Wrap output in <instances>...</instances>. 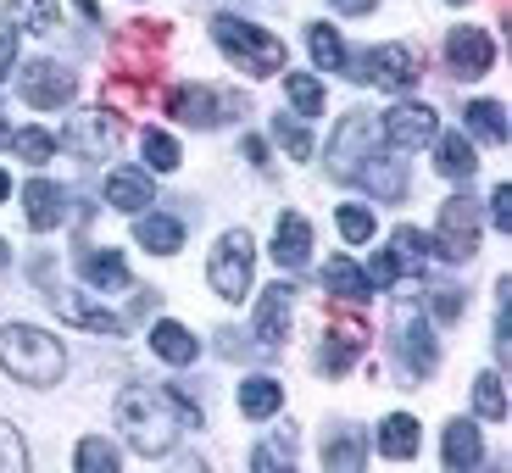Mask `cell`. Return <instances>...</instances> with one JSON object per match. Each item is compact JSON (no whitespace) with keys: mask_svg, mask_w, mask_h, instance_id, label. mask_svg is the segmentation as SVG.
<instances>
[{"mask_svg":"<svg viewBox=\"0 0 512 473\" xmlns=\"http://www.w3.org/2000/svg\"><path fill=\"white\" fill-rule=\"evenodd\" d=\"M435 167L446 173V179H474L479 173V151L474 140H462V134H435Z\"/></svg>","mask_w":512,"mask_h":473,"instance_id":"obj_20","label":"cell"},{"mask_svg":"<svg viewBox=\"0 0 512 473\" xmlns=\"http://www.w3.org/2000/svg\"><path fill=\"white\" fill-rule=\"evenodd\" d=\"M134 240L145 245V251L156 256H173L184 245V223L179 218H162V212H140V223H134Z\"/></svg>","mask_w":512,"mask_h":473,"instance_id":"obj_23","label":"cell"},{"mask_svg":"<svg viewBox=\"0 0 512 473\" xmlns=\"http://www.w3.org/2000/svg\"><path fill=\"white\" fill-rule=\"evenodd\" d=\"M51 307L62 312V323H78V329H90V334H123V318L112 307H101V301H90V295H78V290H56Z\"/></svg>","mask_w":512,"mask_h":473,"instance_id":"obj_15","label":"cell"},{"mask_svg":"<svg viewBox=\"0 0 512 473\" xmlns=\"http://www.w3.org/2000/svg\"><path fill=\"white\" fill-rule=\"evenodd\" d=\"M62 145H67V151H78V156H90V162H106V156L117 151V123H112V112H78L73 123H67Z\"/></svg>","mask_w":512,"mask_h":473,"instance_id":"obj_10","label":"cell"},{"mask_svg":"<svg viewBox=\"0 0 512 473\" xmlns=\"http://www.w3.org/2000/svg\"><path fill=\"white\" fill-rule=\"evenodd\" d=\"M368 78L390 95H407L418 84V56L407 45H379V51H368Z\"/></svg>","mask_w":512,"mask_h":473,"instance_id":"obj_14","label":"cell"},{"mask_svg":"<svg viewBox=\"0 0 512 473\" xmlns=\"http://www.w3.org/2000/svg\"><path fill=\"white\" fill-rule=\"evenodd\" d=\"M429 251H435V240H429V234H418V229H396L390 234V268H396V279L401 273H423L429 268Z\"/></svg>","mask_w":512,"mask_h":473,"instance_id":"obj_21","label":"cell"},{"mask_svg":"<svg viewBox=\"0 0 512 473\" xmlns=\"http://www.w3.org/2000/svg\"><path fill=\"white\" fill-rule=\"evenodd\" d=\"M151 351H156L162 362H173V368H190V362H195V351H201V346H195V334L184 329V323L162 318V323L151 329Z\"/></svg>","mask_w":512,"mask_h":473,"instance_id":"obj_22","label":"cell"},{"mask_svg":"<svg viewBox=\"0 0 512 473\" xmlns=\"http://www.w3.org/2000/svg\"><path fill=\"white\" fill-rule=\"evenodd\" d=\"M245 156H251L256 167H268V145H262V140H245Z\"/></svg>","mask_w":512,"mask_h":473,"instance_id":"obj_47","label":"cell"},{"mask_svg":"<svg viewBox=\"0 0 512 473\" xmlns=\"http://www.w3.org/2000/svg\"><path fill=\"white\" fill-rule=\"evenodd\" d=\"M435 251L446 256V262H468V256L479 251V206L468 201V195H451V201L440 206Z\"/></svg>","mask_w":512,"mask_h":473,"instance_id":"obj_5","label":"cell"},{"mask_svg":"<svg viewBox=\"0 0 512 473\" xmlns=\"http://www.w3.org/2000/svg\"><path fill=\"white\" fill-rule=\"evenodd\" d=\"M357 351H362L357 334H329V340H323V351H318V368L323 373H346L351 362H357Z\"/></svg>","mask_w":512,"mask_h":473,"instance_id":"obj_36","label":"cell"},{"mask_svg":"<svg viewBox=\"0 0 512 473\" xmlns=\"http://www.w3.org/2000/svg\"><path fill=\"white\" fill-rule=\"evenodd\" d=\"M78 273H84L95 290H123L128 284V262L117 251H84L78 256Z\"/></svg>","mask_w":512,"mask_h":473,"instance_id":"obj_27","label":"cell"},{"mask_svg":"<svg viewBox=\"0 0 512 473\" xmlns=\"http://www.w3.org/2000/svg\"><path fill=\"white\" fill-rule=\"evenodd\" d=\"M446 62H451V73H462V78H485L490 67H496V45H490L485 28H451Z\"/></svg>","mask_w":512,"mask_h":473,"instance_id":"obj_12","label":"cell"},{"mask_svg":"<svg viewBox=\"0 0 512 473\" xmlns=\"http://www.w3.org/2000/svg\"><path fill=\"white\" fill-rule=\"evenodd\" d=\"M485 462V446H479V429L474 423H451L446 429V468H479Z\"/></svg>","mask_w":512,"mask_h":473,"instance_id":"obj_30","label":"cell"},{"mask_svg":"<svg viewBox=\"0 0 512 473\" xmlns=\"http://www.w3.org/2000/svg\"><path fill=\"white\" fill-rule=\"evenodd\" d=\"M396 156L401 151H379V145H373L368 162L357 167V179L368 184L379 201H401V195H407V162H396Z\"/></svg>","mask_w":512,"mask_h":473,"instance_id":"obj_16","label":"cell"},{"mask_svg":"<svg viewBox=\"0 0 512 473\" xmlns=\"http://www.w3.org/2000/svg\"><path fill=\"white\" fill-rule=\"evenodd\" d=\"M307 256H312V229L301 212H284L279 229H273V262H279L284 273H301L307 268Z\"/></svg>","mask_w":512,"mask_h":473,"instance_id":"obj_17","label":"cell"},{"mask_svg":"<svg viewBox=\"0 0 512 473\" xmlns=\"http://www.w3.org/2000/svg\"><path fill=\"white\" fill-rule=\"evenodd\" d=\"M6 195H12V179H6V173H0V201H6Z\"/></svg>","mask_w":512,"mask_h":473,"instance_id":"obj_49","label":"cell"},{"mask_svg":"<svg viewBox=\"0 0 512 473\" xmlns=\"http://www.w3.org/2000/svg\"><path fill=\"white\" fill-rule=\"evenodd\" d=\"M362 462H368V435H362V429H340V435L323 440V468H334V473H357Z\"/></svg>","mask_w":512,"mask_h":473,"instance_id":"obj_25","label":"cell"},{"mask_svg":"<svg viewBox=\"0 0 512 473\" xmlns=\"http://www.w3.org/2000/svg\"><path fill=\"white\" fill-rule=\"evenodd\" d=\"M167 112L179 117V123H190V128H218L223 117L234 112V101L218 95V90H206V84H184V90H173Z\"/></svg>","mask_w":512,"mask_h":473,"instance_id":"obj_11","label":"cell"},{"mask_svg":"<svg viewBox=\"0 0 512 473\" xmlns=\"http://www.w3.org/2000/svg\"><path fill=\"white\" fill-rule=\"evenodd\" d=\"M12 151L17 156H23V162H51V156H56V140H51V134H45V128H17V134H12Z\"/></svg>","mask_w":512,"mask_h":473,"instance_id":"obj_38","label":"cell"},{"mask_svg":"<svg viewBox=\"0 0 512 473\" xmlns=\"http://www.w3.org/2000/svg\"><path fill=\"white\" fill-rule=\"evenodd\" d=\"M340 234H346L351 245L373 240V212L368 206H340Z\"/></svg>","mask_w":512,"mask_h":473,"instance_id":"obj_41","label":"cell"},{"mask_svg":"<svg viewBox=\"0 0 512 473\" xmlns=\"http://www.w3.org/2000/svg\"><path fill=\"white\" fill-rule=\"evenodd\" d=\"M379 145V134H373V117L368 112H351L346 123L334 128V140H329V173L334 179H357V167L368 162V151Z\"/></svg>","mask_w":512,"mask_h":473,"instance_id":"obj_6","label":"cell"},{"mask_svg":"<svg viewBox=\"0 0 512 473\" xmlns=\"http://www.w3.org/2000/svg\"><path fill=\"white\" fill-rule=\"evenodd\" d=\"M284 95H290L295 117H323V84L312 73H284Z\"/></svg>","mask_w":512,"mask_h":473,"instance_id":"obj_33","label":"cell"},{"mask_svg":"<svg viewBox=\"0 0 512 473\" xmlns=\"http://www.w3.org/2000/svg\"><path fill=\"white\" fill-rule=\"evenodd\" d=\"M307 45H312V62L323 67V73H346V45H340V34H334L329 23H312L307 28Z\"/></svg>","mask_w":512,"mask_h":473,"instance_id":"obj_32","label":"cell"},{"mask_svg":"<svg viewBox=\"0 0 512 473\" xmlns=\"http://www.w3.org/2000/svg\"><path fill=\"white\" fill-rule=\"evenodd\" d=\"M290 284H268V290H262V301H256V351H279L284 346V329H290Z\"/></svg>","mask_w":512,"mask_h":473,"instance_id":"obj_13","label":"cell"},{"mask_svg":"<svg viewBox=\"0 0 512 473\" xmlns=\"http://www.w3.org/2000/svg\"><path fill=\"white\" fill-rule=\"evenodd\" d=\"M106 201L117 212H128V218H140L145 206H151V179L134 173V167H117V173H106Z\"/></svg>","mask_w":512,"mask_h":473,"instance_id":"obj_19","label":"cell"},{"mask_svg":"<svg viewBox=\"0 0 512 473\" xmlns=\"http://www.w3.org/2000/svg\"><path fill=\"white\" fill-rule=\"evenodd\" d=\"M323 290L340 295V301H351V307L373 295V290H368V279H362V268L351 262V256H329V268H323Z\"/></svg>","mask_w":512,"mask_h":473,"instance_id":"obj_26","label":"cell"},{"mask_svg":"<svg viewBox=\"0 0 512 473\" xmlns=\"http://www.w3.org/2000/svg\"><path fill=\"white\" fill-rule=\"evenodd\" d=\"M462 307H468V301H462V290H435V318L440 323H457Z\"/></svg>","mask_w":512,"mask_h":473,"instance_id":"obj_44","label":"cell"},{"mask_svg":"<svg viewBox=\"0 0 512 473\" xmlns=\"http://www.w3.org/2000/svg\"><path fill=\"white\" fill-rule=\"evenodd\" d=\"M451 6H457V0H451Z\"/></svg>","mask_w":512,"mask_h":473,"instance_id":"obj_52","label":"cell"},{"mask_svg":"<svg viewBox=\"0 0 512 473\" xmlns=\"http://www.w3.org/2000/svg\"><path fill=\"white\" fill-rule=\"evenodd\" d=\"M73 462H78V473H117V446L101 440V435H84Z\"/></svg>","mask_w":512,"mask_h":473,"instance_id":"obj_34","label":"cell"},{"mask_svg":"<svg viewBox=\"0 0 512 473\" xmlns=\"http://www.w3.org/2000/svg\"><path fill=\"white\" fill-rule=\"evenodd\" d=\"M23 212H28V229L34 234H51L56 223H62V190H56L51 179H28Z\"/></svg>","mask_w":512,"mask_h":473,"instance_id":"obj_18","label":"cell"},{"mask_svg":"<svg viewBox=\"0 0 512 473\" xmlns=\"http://www.w3.org/2000/svg\"><path fill=\"white\" fill-rule=\"evenodd\" d=\"M17 90H23V101L34 106V112H62L67 101H73V73L56 62H28L23 78H17Z\"/></svg>","mask_w":512,"mask_h":473,"instance_id":"obj_8","label":"cell"},{"mask_svg":"<svg viewBox=\"0 0 512 473\" xmlns=\"http://www.w3.org/2000/svg\"><path fill=\"white\" fill-rule=\"evenodd\" d=\"M140 151H145V162H151L156 173H173V167L184 162V156H179V140H173V134H162V128H145Z\"/></svg>","mask_w":512,"mask_h":473,"instance_id":"obj_35","label":"cell"},{"mask_svg":"<svg viewBox=\"0 0 512 473\" xmlns=\"http://www.w3.org/2000/svg\"><path fill=\"white\" fill-rule=\"evenodd\" d=\"M290 462H295V435H279L273 446H262V451H256V457H251V468H256V473H268V468H290Z\"/></svg>","mask_w":512,"mask_h":473,"instance_id":"obj_40","label":"cell"},{"mask_svg":"<svg viewBox=\"0 0 512 473\" xmlns=\"http://www.w3.org/2000/svg\"><path fill=\"white\" fill-rule=\"evenodd\" d=\"M0 140H12V134H6V123H0Z\"/></svg>","mask_w":512,"mask_h":473,"instance_id":"obj_51","label":"cell"},{"mask_svg":"<svg viewBox=\"0 0 512 473\" xmlns=\"http://www.w3.org/2000/svg\"><path fill=\"white\" fill-rule=\"evenodd\" d=\"M462 123L474 128L479 140H490V145H507V106H501V101H468V112H462Z\"/></svg>","mask_w":512,"mask_h":473,"instance_id":"obj_31","label":"cell"},{"mask_svg":"<svg viewBox=\"0 0 512 473\" xmlns=\"http://www.w3.org/2000/svg\"><path fill=\"white\" fill-rule=\"evenodd\" d=\"M279 407H284V384L262 379V373L240 384V412H245V418H251V423L273 418V412H279Z\"/></svg>","mask_w":512,"mask_h":473,"instance_id":"obj_28","label":"cell"},{"mask_svg":"<svg viewBox=\"0 0 512 473\" xmlns=\"http://www.w3.org/2000/svg\"><path fill=\"white\" fill-rule=\"evenodd\" d=\"M6 262H12V251H6V240H0V273H6Z\"/></svg>","mask_w":512,"mask_h":473,"instance_id":"obj_50","label":"cell"},{"mask_svg":"<svg viewBox=\"0 0 512 473\" xmlns=\"http://www.w3.org/2000/svg\"><path fill=\"white\" fill-rule=\"evenodd\" d=\"M212 39L223 45L229 62H240V73H251V78L284 73V39H273L268 28L245 23V17H229V12L212 17Z\"/></svg>","mask_w":512,"mask_h":473,"instance_id":"obj_3","label":"cell"},{"mask_svg":"<svg viewBox=\"0 0 512 473\" xmlns=\"http://www.w3.org/2000/svg\"><path fill=\"white\" fill-rule=\"evenodd\" d=\"M440 134V123H435V112L429 106H412V101H401V106H390L384 112V140H390V151H423V145Z\"/></svg>","mask_w":512,"mask_h":473,"instance_id":"obj_9","label":"cell"},{"mask_svg":"<svg viewBox=\"0 0 512 473\" xmlns=\"http://www.w3.org/2000/svg\"><path fill=\"white\" fill-rule=\"evenodd\" d=\"M23 462H28L23 440H17V429H12V423L0 418V473H23Z\"/></svg>","mask_w":512,"mask_h":473,"instance_id":"obj_42","label":"cell"},{"mask_svg":"<svg viewBox=\"0 0 512 473\" xmlns=\"http://www.w3.org/2000/svg\"><path fill=\"white\" fill-rule=\"evenodd\" d=\"M490 223L512 229V184H496V195H490Z\"/></svg>","mask_w":512,"mask_h":473,"instance_id":"obj_43","label":"cell"},{"mask_svg":"<svg viewBox=\"0 0 512 473\" xmlns=\"http://www.w3.org/2000/svg\"><path fill=\"white\" fill-rule=\"evenodd\" d=\"M273 134H279V145L295 156V162H307V156H312V134H307L301 123H290V117H273Z\"/></svg>","mask_w":512,"mask_h":473,"instance_id":"obj_39","label":"cell"},{"mask_svg":"<svg viewBox=\"0 0 512 473\" xmlns=\"http://www.w3.org/2000/svg\"><path fill=\"white\" fill-rule=\"evenodd\" d=\"M474 407H479V418H507V390H501V373H479V379H474Z\"/></svg>","mask_w":512,"mask_h":473,"instance_id":"obj_37","label":"cell"},{"mask_svg":"<svg viewBox=\"0 0 512 473\" xmlns=\"http://www.w3.org/2000/svg\"><path fill=\"white\" fill-rule=\"evenodd\" d=\"M12 62H17V28H6V34H0V84H6Z\"/></svg>","mask_w":512,"mask_h":473,"instance_id":"obj_45","label":"cell"},{"mask_svg":"<svg viewBox=\"0 0 512 473\" xmlns=\"http://www.w3.org/2000/svg\"><path fill=\"white\" fill-rule=\"evenodd\" d=\"M78 12H84V17L95 23V17H101V6H95V0H78Z\"/></svg>","mask_w":512,"mask_h":473,"instance_id":"obj_48","label":"cell"},{"mask_svg":"<svg viewBox=\"0 0 512 473\" xmlns=\"http://www.w3.org/2000/svg\"><path fill=\"white\" fill-rule=\"evenodd\" d=\"M251 268H256V245L245 229H229L218 240V251H212V268H206V279H212V290L223 295V301H240L245 290H251Z\"/></svg>","mask_w":512,"mask_h":473,"instance_id":"obj_4","label":"cell"},{"mask_svg":"<svg viewBox=\"0 0 512 473\" xmlns=\"http://www.w3.org/2000/svg\"><path fill=\"white\" fill-rule=\"evenodd\" d=\"M6 23L17 34H51L62 23V6L56 0H6Z\"/></svg>","mask_w":512,"mask_h":473,"instance_id":"obj_24","label":"cell"},{"mask_svg":"<svg viewBox=\"0 0 512 473\" xmlns=\"http://www.w3.org/2000/svg\"><path fill=\"white\" fill-rule=\"evenodd\" d=\"M396 351H401V368H407L412 379H429V373L440 368L435 329H429L412 307H401V318H396Z\"/></svg>","mask_w":512,"mask_h":473,"instance_id":"obj_7","label":"cell"},{"mask_svg":"<svg viewBox=\"0 0 512 473\" xmlns=\"http://www.w3.org/2000/svg\"><path fill=\"white\" fill-rule=\"evenodd\" d=\"M379 451L384 457H418V418H407V412H390V418L379 423Z\"/></svg>","mask_w":512,"mask_h":473,"instance_id":"obj_29","label":"cell"},{"mask_svg":"<svg viewBox=\"0 0 512 473\" xmlns=\"http://www.w3.org/2000/svg\"><path fill=\"white\" fill-rule=\"evenodd\" d=\"M117 423H123L128 446L140 451V457H167L179 429H201V407L184 396L179 384H156V390L151 384H134L117 401Z\"/></svg>","mask_w":512,"mask_h":473,"instance_id":"obj_1","label":"cell"},{"mask_svg":"<svg viewBox=\"0 0 512 473\" xmlns=\"http://www.w3.org/2000/svg\"><path fill=\"white\" fill-rule=\"evenodd\" d=\"M334 12H346V17H357V12H373V0H329Z\"/></svg>","mask_w":512,"mask_h":473,"instance_id":"obj_46","label":"cell"},{"mask_svg":"<svg viewBox=\"0 0 512 473\" xmlns=\"http://www.w3.org/2000/svg\"><path fill=\"white\" fill-rule=\"evenodd\" d=\"M0 368L23 384H56L67 368V351L34 323H12V329H0Z\"/></svg>","mask_w":512,"mask_h":473,"instance_id":"obj_2","label":"cell"}]
</instances>
